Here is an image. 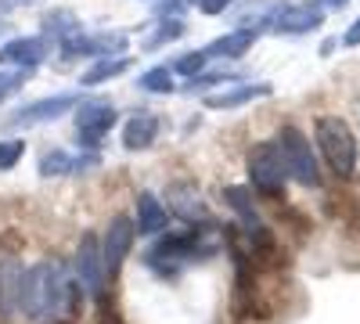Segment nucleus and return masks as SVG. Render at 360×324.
Instances as JSON below:
<instances>
[{
	"instance_id": "nucleus-24",
	"label": "nucleus",
	"mask_w": 360,
	"mask_h": 324,
	"mask_svg": "<svg viewBox=\"0 0 360 324\" xmlns=\"http://www.w3.org/2000/svg\"><path fill=\"white\" fill-rule=\"evenodd\" d=\"M205 62H209V58H205V51H195V54H184V58H176V62L169 65V72H176V76H198L202 69H205Z\"/></svg>"
},
{
	"instance_id": "nucleus-9",
	"label": "nucleus",
	"mask_w": 360,
	"mask_h": 324,
	"mask_svg": "<svg viewBox=\"0 0 360 324\" xmlns=\"http://www.w3.org/2000/svg\"><path fill=\"white\" fill-rule=\"evenodd\" d=\"M123 47H127L123 33H76L62 40L65 58H115Z\"/></svg>"
},
{
	"instance_id": "nucleus-33",
	"label": "nucleus",
	"mask_w": 360,
	"mask_h": 324,
	"mask_svg": "<svg viewBox=\"0 0 360 324\" xmlns=\"http://www.w3.org/2000/svg\"><path fill=\"white\" fill-rule=\"evenodd\" d=\"M4 29H8V22H4V18H0V33H4Z\"/></svg>"
},
{
	"instance_id": "nucleus-5",
	"label": "nucleus",
	"mask_w": 360,
	"mask_h": 324,
	"mask_svg": "<svg viewBox=\"0 0 360 324\" xmlns=\"http://www.w3.org/2000/svg\"><path fill=\"white\" fill-rule=\"evenodd\" d=\"M249 181H252V188L259 191V195H281L285 191V176H288V169H285V159H281V148L274 141H263V144H256V148L249 152Z\"/></svg>"
},
{
	"instance_id": "nucleus-27",
	"label": "nucleus",
	"mask_w": 360,
	"mask_h": 324,
	"mask_svg": "<svg viewBox=\"0 0 360 324\" xmlns=\"http://www.w3.org/2000/svg\"><path fill=\"white\" fill-rule=\"evenodd\" d=\"M234 4V0H195V8L202 11V15H220V11H227Z\"/></svg>"
},
{
	"instance_id": "nucleus-32",
	"label": "nucleus",
	"mask_w": 360,
	"mask_h": 324,
	"mask_svg": "<svg viewBox=\"0 0 360 324\" xmlns=\"http://www.w3.org/2000/svg\"><path fill=\"white\" fill-rule=\"evenodd\" d=\"M4 4H37V0H4Z\"/></svg>"
},
{
	"instance_id": "nucleus-29",
	"label": "nucleus",
	"mask_w": 360,
	"mask_h": 324,
	"mask_svg": "<svg viewBox=\"0 0 360 324\" xmlns=\"http://www.w3.org/2000/svg\"><path fill=\"white\" fill-rule=\"evenodd\" d=\"M342 44H346V47H356V44H360V18L342 33Z\"/></svg>"
},
{
	"instance_id": "nucleus-19",
	"label": "nucleus",
	"mask_w": 360,
	"mask_h": 324,
	"mask_svg": "<svg viewBox=\"0 0 360 324\" xmlns=\"http://www.w3.org/2000/svg\"><path fill=\"white\" fill-rule=\"evenodd\" d=\"M224 198H227V205L238 213V220L245 223V231H263V223H259V213H256V202H252V191L249 188H242V184H234V188H227L224 191Z\"/></svg>"
},
{
	"instance_id": "nucleus-18",
	"label": "nucleus",
	"mask_w": 360,
	"mask_h": 324,
	"mask_svg": "<svg viewBox=\"0 0 360 324\" xmlns=\"http://www.w3.org/2000/svg\"><path fill=\"white\" fill-rule=\"evenodd\" d=\"M166 223H169V216L162 209V202L152 191H141L137 195V231L141 234H159Z\"/></svg>"
},
{
	"instance_id": "nucleus-12",
	"label": "nucleus",
	"mask_w": 360,
	"mask_h": 324,
	"mask_svg": "<svg viewBox=\"0 0 360 324\" xmlns=\"http://www.w3.org/2000/svg\"><path fill=\"white\" fill-rule=\"evenodd\" d=\"M321 22H324V11L317 4H288V8H278L270 29H278L285 37H303V33H314Z\"/></svg>"
},
{
	"instance_id": "nucleus-15",
	"label": "nucleus",
	"mask_w": 360,
	"mask_h": 324,
	"mask_svg": "<svg viewBox=\"0 0 360 324\" xmlns=\"http://www.w3.org/2000/svg\"><path fill=\"white\" fill-rule=\"evenodd\" d=\"M270 94H274V86H270V83H238V86H227L224 94H209L205 98V108H217V112L242 108V105L259 101V98H270Z\"/></svg>"
},
{
	"instance_id": "nucleus-34",
	"label": "nucleus",
	"mask_w": 360,
	"mask_h": 324,
	"mask_svg": "<svg viewBox=\"0 0 360 324\" xmlns=\"http://www.w3.org/2000/svg\"><path fill=\"white\" fill-rule=\"evenodd\" d=\"M51 324H62V320H51Z\"/></svg>"
},
{
	"instance_id": "nucleus-7",
	"label": "nucleus",
	"mask_w": 360,
	"mask_h": 324,
	"mask_svg": "<svg viewBox=\"0 0 360 324\" xmlns=\"http://www.w3.org/2000/svg\"><path fill=\"white\" fill-rule=\"evenodd\" d=\"M134 238H137V227L130 223V216H112L108 231H105V238H101V256H105V267L108 274H119L123 271V263L134 249Z\"/></svg>"
},
{
	"instance_id": "nucleus-21",
	"label": "nucleus",
	"mask_w": 360,
	"mask_h": 324,
	"mask_svg": "<svg viewBox=\"0 0 360 324\" xmlns=\"http://www.w3.org/2000/svg\"><path fill=\"white\" fill-rule=\"evenodd\" d=\"M137 86L141 91H148V94H173V72L166 69V65H159V69H148L141 79H137Z\"/></svg>"
},
{
	"instance_id": "nucleus-13",
	"label": "nucleus",
	"mask_w": 360,
	"mask_h": 324,
	"mask_svg": "<svg viewBox=\"0 0 360 324\" xmlns=\"http://www.w3.org/2000/svg\"><path fill=\"white\" fill-rule=\"evenodd\" d=\"M47 58V37H15L0 47V65L15 69H33Z\"/></svg>"
},
{
	"instance_id": "nucleus-20",
	"label": "nucleus",
	"mask_w": 360,
	"mask_h": 324,
	"mask_svg": "<svg viewBox=\"0 0 360 324\" xmlns=\"http://www.w3.org/2000/svg\"><path fill=\"white\" fill-rule=\"evenodd\" d=\"M127 69H130V58H127V54L105 58V62L90 65V69L83 72V83H86V86H101V83H108V79H115V76H123Z\"/></svg>"
},
{
	"instance_id": "nucleus-11",
	"label": "nucleus",
	"mask_w": 360,
	"mask_h": 324,
	"mask_svg": "<svg viewBox=\"0 0 360 324\" xmlns=\"http://www.w3.org/2000/svg\"><path fill=\"white\" fill-rule=\"evenodd\" d=\"M22 278L25 267L11 256V252H0V320H8L11 313H18L22 303Z\"/></svg>"
},
{
	"instance_id": "nucleus-31",
	"label": "nucleus",
	"mask_w": 360,
	"mask_h": 324,
	"mask_svg": "<svg viewBox=\"0 0 360 324\" xmlns=\"http://www.w3.org/2000/svg\"><path fill=\"white\" fill-rule=\"evenodd\" d=\"M314 4H317V8H346L349 0H314Z\"/></svg>"
},
{
	"instance_id": "nucleus-30",
	"label": "nucleus",
	"mask_w": 360,
	"mask_h": 324,
	"mask_svg": "<svg viewBox=\"0 0 360 324\" xmlns=\"http://www.w3.org/2000/svg\"><path fill=\"white\" fill-rule=\"evenodd\" d=\"M180 11H184V0H169V4L159 8V18H169V15H180ZM159 18H155V22H159Z\"/></svg>"
},
{
	"instance_id": "nucleus-1",
	"label": "nucleus",
	"mask_w": 360,
	"mask_h": 324,
	"mask_svg": "<svg viewBox=\"0 0 360 324\" xmlns=\"http://www.w3.org/2000/svg\"><path fill=\"white\" fill-rule=\"evenodd\" d=\"M79 292L83 288H79L76 274H69V267L62 259H44L37 267H29L22 278L18 313H25L29 320L72 313L79 306Z\"/></svg>"
},
{
	"instance_id": "nucleus-6",
	"label": "nucleus",
	"mask_w": 360,
	"mask_h": 324,
	"mask_svg": "<svg viewBox=\"0 0 360 324\" xmlns=\"http://www.w3.org/2000/svg\"><path fill=\"white\" fill-rule=\"evenodd\" d=\"M72 274H76L79 288L86 292L90 299L108 296V267H105V256H101V242L94 238V234H86V238L79 242Z\"/></svg>"
},
{
	"instance_id": "nucleus-22",
	"label": "nucleus",
	"mask_w": 360,
	"mask_h": 324,
	"mask_svg": "<svg viewBox=\"0 0 360 324\" xmlns=\"http://www.w3.org/2000/svg\"><path fill=\"white\" fill-rule=\"evenodd\" d=\"M159 22H162V25L144 40V51H159L162 44H173L176 37H184V22H180V18H159Z\"/></svg>"
},
{
	"instance_id": "nucleus-26",
	"label": "nucleus",
	"mask_w": 360,
	"mask_h": 324,
	"mask_svg": "<svg viewBox=\"0 0 360 324\" xmlns=\"http://www.w3.org/2000/svg\"><path fill=\"white\" fill-rule=\"evenodd\" d=\"M234 79H238V76H234V72H224V69H220V72H205V76L198 72V76L188 83V91H191V94H198V91H209L213 83H234Z\"/></svg>"
},
{
	"instance_id": "nucleus-17",
	"label": "nucleus",
	"mask_w": 360,
	"mask_h": 324,
	"mask_svg": "<svg viewBox=\"0 0 360 324\" xmlns=\"http://www.w3.org/2000/svg\"><path fill=\"white\" fill-rule=\"evenodd\" d=\"M259 37V29H234L227 37H217L205 47V58H242Z\"/></svg>"
},
{
	"instance_id": "nucleus-23",
	"label": "nucleus",
	"mask_w": 360,
	"mask_h": 324,
	"mask_svg": "<svg viewBox=\"0 0 360 324\" xmlns=\"http://www.w3.org/2000/svg\"><path fill=\"white\" fill-rule=\"evenodd\" d=\"M76 29H79V22H76L69 11H54V15L44 18V33H47V37H62V40H69V37H76Z\"/></svg>"
},
{
	"instance_id": "nucleus-14",
	"label": "nucleus",
	"mask_w": 360,
	"mask_h": 324,
	"mask_svg": "<svg viewBox=\"0 0 360 324\" xmlns=\"http://www.w3.org/2000/svg\"><path fill=\"white\" fill-rule=\"evenodd\" d=\"M98 166V152H86V155H72L65 148H51L40 155V176H69L79 169Z\"/></svg>"
},
{
	"instance_id": "nucleus-8",
	"label": "nucleus",
	"mask_w": 360,
	"mask_h": 324,
	"mask_svg": "<svg viewBox=\"0 0 360 324\" xmlns=\"http://www.w3.org/2000/svg\"><path fill=\"white\" fill-rule=\"evenodd\" d=\"M79 105V94H51V98H40L33 105H25L18 112L8 115V127H33V123H51V119H62L65 112H72Z\"/></svg>"
},
{
	"instance_id": "nucleus-4",
	"label": "nucleus",
	"mask_w": 360,
	"mask_h": 324,
	"mask_svg": "<svg viewBox=\"0 0 360 324\" xmlns=\"http://www.w3.org/2000/svg\"><path fill=\"white\" fill-rule=\"evenodd\" d=\"M278 148H281V159H285V169L295 184L303 188H317L321 184V166H317V155L310 148V141L299 134L295 127H281V137H278Z\"/></svg>"
},
{
	"instance_id": "nucleus-25",
	"label": "nucleus",
	"mask_w": 360,
	"mask_h": 324,
	"mask_svg": "<svg viewBox=\"0 0 360 324\" xmlns=\"http://www.w3.org/2000/svg\"><path fill=\"white\" fill-rule=\"evenodd\" d=\"M25 155V141H0V169H15V162Z\"/></svg>"
},
{
	"instance_id": "nucleus-16",
	"label": "nucleus",
	"mask_w": 360,
	"mask_h": 324,
	"mask_svg": "<svg viewBox=\"0 0 360 324\" xmlns=\"http://www.w3.org/2000/svg\"><path fill=\"white\" fill-rule=\"evenodd\" d=\"M155 137H159V119L152 112H137L123 127V148L127 152H144V148L155 144Z\"/></svg>"
},
{
	"instance_id": "nucleus-2",
	"label": "nucleus",
	"mask_w": 360,
	"mask_h": 324,
	"mask_svg": "<svg viewBox=\"0 0 360 324\" xmlns=\"http://www.w3.org/2000/svg\"><path fill=\"white\" fill-rule=\"evenodd\" d=\"M209 231H213V220L205 216L202 223H191L184 231H176V234H166V238H159L152 249L144 252V267L155 271L162 281H173L180 271L188 267V263L217 256L220 245L209 238Z\"/></svg>"
},
{
	"instance_id": "nucleus-10",
	"label": "nucleus",
	"mask_w": 360,
	"mask_h": 324,
	"mask_svg": "<svg viewBox=\"0 0 360 324\" xmlns=\"http://www.w3.org/2000/svg\"><path fill=\"white\" fill-rule=\"evenodd\" d=\"M115 108L108 105V101H79L76 105V127H79V141L83 144H94L115 127Z\"/></svg>"
},
{
	"instance_id": "nucleus-3",
	"label": "nucleus",
	"mask_w": 360,
	"mask_h": 324,
	"mask_svg": "<svg viewBox=\"0 0 360 324\" xmlns=\"http://www.w3.org/2000/svg\"><path fill=\"white\" fill-rule=\"evenodd\" d=\"M314 134H317V148L324 162L332 166V173L349 176L356 169V134L349 130V123L339 119V115H321L314 123Z\"/></svg>"
},
{
	"instance_id": "nucleus-28",
	"label": "nucleus",
	"mask_w": 360,
	"mask_h": 324,
	"mask_svg": "<svg viewBox=\"0 0 360 324\" xmlns=\"http://www.w3.org/2000/svg\"><path fill=\"white\" fill-rule=\"evenodd\" d=\"M18 86H22V76H4L0 72V101H4L8 94H15Z\"/></svg>"
}]
</instances>
